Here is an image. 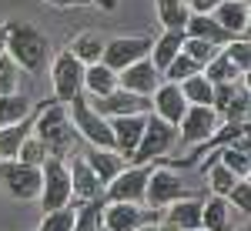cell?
Listing matches in <instances>:
<instances>
[{
    "mask_svg": "<svg viewBox=\"0 0 251 231\" xmlns=\"http://www.w3.org/2000/svg\"><path fill=\"white\" fill-rule=\"evenodd\" d=\"M3 47H7V20H0V54H3Z\"/></svg>",
    "mask_w": 251,
    "mask_h": 231,
    "instance_id": "7bdbcfd3",
    "label": "cell"
},
{
    "mask_svg": "<svg viewBox=\"0 0 251 231\" xmlns=\"http://www.w3.org/2000/svg\"><path fill=\"white\" fill-rule=\"evenodd\" d=\"M67 171H71V191H74V201H77V205L94 201V198H104V184H100V181H97V174L87 168V161L80 157V151L71 154Z\"/></svg>",
    "mask_w": 251,
    "mask_h": 231,
    "instance_id": "2e32d148",
    "label": "cell"
},
{
    "mask_svg": "<svg viewBox=\"0 0 251 231\" xmlns=\"http://www.w3.org/2000/svg\"><path fill=\"white\" fill-rule=\"evenodd\" d=\"M137 231H174V228H168V225H164V221L157 218V221H148V225H141Z\"/></svg>",
    "mask_w": 251,
    "mask_h": 231,
    "instance_id": "b9f144b4",
    "label": "cell"
},
{
    "mask_svg": "<svg viewBox=\"0 0 251 231\" xmlns=\"http://www.w3.org/2000/svg\"><path fill=\"white\" fill-rule=\"evenodd\" d=\"M177 87H181V94H184V101H188V104H208V107H211L214 84L201 74V71H198V74H191V77H184Z\"/></svg>",
    "mask_w": 251,
    "mask_h": 231,
    "instance_id": "4dcf8cb0",
    "label": "cell"
},
{
    "mask_svg": "<svg viewBox=\"0 0 251 231\" xmlns=\"http://www.w3.org/2000/svg\"><path fill=\"white\" fill-rule=\"evenodd\" d=\"M221 51L228 54V60H231V64L238 67V71H241V74H248V71H251V44H248V37H234V40H228Z\"/></svg>",
    "mask_w": 251,
    "mask_h": 231,
    "instance_id": "d590c367",
    "label": "cell"
},
{
    "mask_svg": "<svg viewBox=\"0 0 251 231\" xmlns=\"http://www.w3.org/2000/svg\"><path fill=\"white\" fill-rule=\"evenodd\" d=\"M214 3L218 0H188V7H191V14H211Z\"/></svg>",
    "mask_w": 251,
    "mask_h": 231,
    "instance_id": "ab89813d",
    "label": "cell"
},
{
    "mask_svg": "<svg viewBox=\"0 0 251 231\" xmlns=\"http://www.w3.org/2000/svg\"><path fill=\"white\" fill-rule=\"evenodd\" d=\"M50 87H54V101L60 104H67V101H74L77 94H84V67L87 64H80L67 47L57 51L54 57H50Z\"/></svg>",
    "mask_w": 251,
    "mask_h": 231,
    "instance_id": "52a82bcc",
    "label": "cell"
},
{
    "mask_svg": "<svg viewBox=\"0 0 251 231\" xmlns=\"http://www.w3.org/2000/svg\"><path fill=\"white\" fill-rule=\"evenodd\" d=\"M157 84H161V71H157L148 57H144V60H134V64H131V67H124V71H117V87L134 91V94L151 97Z\"/></svg>",
    "mask_w": 251,
    "mask_h": 231,
    "instance_id": "e0dca14e",
    "label": "cell"
},
{
    "mask_svg": "<svg viewBox=\"0 0 251 231\" xmlns=\"http://www.w3.org/2000/svg\"><path fill=\"white\" fill-rule=\"evenodd\" d=\"M211 107L218 121H248V107H251L248 77H238L231 84H214Z\"/></svg>",
    "mask_w": 251,
    "mask_h": 231,
    "instance_id": "30bf717a",
    "label": "cell"
},
{
    "mask_svg": "<svg viewBox=\"0 0 251 231\" xmlns=\"http://www.w3.org/2000/svg\"><path fill=\"white\" fill-rule=\"evenodd\" d=\"M40 211H57L74 205V191H71V171L64 157H47L40 164V194H37Z\"/></svg>",
    "mask_w": 251,
    "mask_h": 231,
    "instance_id": "5b68a950",
    "label": "cell"
},
{
    "mask_svg": "<svg viewBox=\"0 0 251 231\" xmlns=\"http://www.w3.org/2000/svg\"><path fill=\"white\" fill-rule=\"evenodd\" d=\"M47 157H50V151H47V144H44L40 137L27 134L24 141H20V148H17V161L30 164V168H40V164H44Z\"/></svg>",
    "mask_w": 251,
    "mask_h": 231,
    "instance_id": "d6a6232c",
    "label": "cell"
},
{
    "mask_svg": "<svg viewBox=\"0 0 251 231\" xmlns=\"http://www.w3.org/2000/svg\"><path fill=\"white\" fill-rule=\"evenodd\" d=\"M238 221H248L245 214H238L228 198L221 194H208L201 201V231H234Z\"/></svg>",
    "mask_w": 251,
    "mask_h": 231,
    "instance_id": "9a60e30c",
    "label": "cell"
},
{
    "mask_svg": "<svg viewBox=\"0 0 251 231\" xmlns=\"http://www.w3.org/2000/svg\"><path fill=\"white\" fill-rule=\"evenodd\" d=\"M181 51H184V54H188V57H191L194 64H198V67H204V64H208V60H211L214 54L221 51V47H218V44H211V40L184 37V47H181Z\"/></svg>",
    "mask_w": 251,
    "mask_h": 231,
    "instance_id": "8d00e7d4",
    "label": "cell"
},
{
    "mask_svg": "<svg viewBox=\"0 0 251 231\" xmlns=\"http://www.w3.org/2000/svg\"><path fill=\"white\" fill-rule=\"evenodd\" d=\"M191 194H198V191H191V188L184 184V178L174 171V168H168L164 161H154L151 178H148V188H144V205H148V208L164 211L168 205L181 201V198H191Z\"/></svg>",
    "mask_w": 251,
    "mask_h": 231,
    "instance_id": "8992f818",
    "label": "cell"
},
{
    "mask_svg": "<svg viewBox=\"0 0 251 231\" xmlns=\"http://www.w3.org/2000/svg\"><path fill=\"white\" fill-rule=\"evenodd\" d=\"M198 71H201V67H198V64H194V60L188 57L184 51H181V54H177V57H174L171 64L164 67V71H161V80H171V84H181L184 77L198 74Z\"/></svg>",
    "mask_w": 251,
    "mask_h": 231,
    "instance_id": "e575fe53",
    "label": "cell"
},
{
    "mask_svg": "<svg viewBox=\"0 0 251 231\" xmlns=\"http://www.w3.org/2000/svg\"><path fill=\"white\" fill-rule=\"evenodd\" d=\"M225 198L238 208V214H245V218L251 214V184H248V178H238V181L231 184V191L225 194Z\"/></svg>",
    "mask_w": 251,
    "mask_h": 231,
    "instance_id": "f35d334b",
    "label": "cell"
},
{
    "mask_svg": "<svg viewBox=\"0 0 251 231\" xmlns=\"http://www.w3.org/2000/svg\"><path fill=\"white\" fill-rule=\"evenodd\" d=\"M87 101H91V107H94L97 114H104L107 121L111 117H127V114H151V97L124 91V87H114L111 94L87 97Z\"/></svg>",
    "mask_w": 251,
    "mask_h": 231,
    "instance_id": "5bb4252c",
    "label": "cell"
},
{
    "mask_svg": "<svg viewBox=\"0 0 251 231\" xmlns=\"http://www.w3.org/2000/svg\"><path fill=\"white\" fill-rule=\"evenodd\" d=\"M80 157L87 161V168L97 174V181H100L104 188H107V181L124 168V157L117 151H107V148H87V151H80Z\"/></svg>",
    "mask_w": 251,
    "mask_h": 231,
    "instance_id": "7402d4cb",
    "label": "cell"
},
{
    "mask_svg": "<svg viewBox=\"0 0 251 231\" xmlns=\"http://www.w3.org/2000/svg\"><path fill=\"white\" fill-rule=\"evenodd\" d=\"M97 231H104V228H97Z\"/></svg>",
    "mask_w": 251,
    "mask_h": 231,
    "instance_id": "bcb514c9",
    "label": "cell"
},
{
    "mask_svg": "<svg viewBox=\"0 0 251 231\" xmlns=\"http://www.w3.org/2000/svg\"><path fill=\"white\" fill-rule=\"evenodd\" d=\"M218 124L221 121L214 114V107H208V104H188V111L177 121V141L188 144V148H198V144H204L214 134Z\"/></svg>",
    "mask_w": 251,
    "mask_h": 231,
    "instance_id": "7c38bea8",
    "label": "cell"
},
{
    "mask_svg": "<svg viewBox=\"0 0 251 231\" xmlns=\"http://www.w3.org/2000/svg\"><path fill=\"white\" fill-rule=\"evenodd\" d=\"M67 117H71V124H74L77 137H84L91 148H107V151H114L111 121H107L104 114H97L94 107H91L87 94H77L74 101H67Z\"/></svg>",
    "mask_w": 251,
    "mask_h": 231,
    "instance_id": "277c9868",
    "label": "cell"
},
{
    "mask_svg": "<svg viewBox=\"0 0 251 231\" xmlns=\"http://www.w3.org/2000/svg\"><path fill=\"white\" fill-rule=\"evenodd\" d=\"M37 111V107H34ZM30 124H34V114L17 121V124H7V128H0V161H10V157H17V148L20 141L30 134Z\"/></svg>",
    "mask_w": 251,
    "mask_h": 231,
    "instance_id": "f1b7e54d",
    "label": "cell"
},
{
    "mask_svg": "<svg viewBox=\"0 0 251 231\" xmlns=\"http://www.w3.org/2000/svg\"><path fill=\"white\" fill-rule=\"evenodd\" d=\"M30 134L40 137L47 144L50 157H71L74 154V144H77V131L67 117V104L60 101H40L37 111H34V124H30Z\"/></svg>",
    "mask_w": 251,
    "mask_h": 231,
    "instance_id": "7a4b0ae2",
    "label": "cell"
},
{
    "mask_svg": "<svg viewBox=\"0 0 251 231\" xmlns=\"http://www.w3.org/2000/svg\"><path fill=\"white\" fill-rule=\"evenodd\" d=\"M10 60L17 64L24 74L40 77L50 64V40L44 30H37L27 20H7V47Z\"/></svg>",
    "mask_w": 251,
    "mask_h": 231,
    "instance_id": "6da1fadb",
    "label": "cell"
},
{
    "mask_svg": "<svg viewBox=\"0 0 251 231\" xmlns=\"http://www.w3.org/2000/svg\"><path fill=\"white\" fill-rule=\"evenodd\" d=\"M211 17L231 34V37H248V27H251V10L245 0H218L211 10Z\"/></svg>",
    "mask_w": 251,
    "mask_h": 231,
    "instance_id": "ffe728a7",
    "label": "cell"
},
{
    "mask_svg": "<svg viewBox=\"0 0 251 231\" xmlns=\"http://www.w3.org/2000/svg\"><path fill=\"white\" fill-rule=\"evenodd\" d=\"M0 181H3V188H7L10 198H17V201H37L40 168H30V164L17 161V157H10V161H0Z\"/></svg>",
    "mask_w": 251,
    "mask_h": 231,
    "instance_id": "8fae6325",
    "label": "cell"
},
{
    "mask_svg": "<svg viewBox=\"0 0 251 231\" xmlns=\"http://www.w3.org/2000/svg\"><path fill=\"white\" fill-rule=\"evenodd\" d=\"M151 44H154V37H111V40H104L100 64H107L111 71H124L134 60L148 57L151 54Z\"/></svg>",
    "mask_w": 251,
    "mask_h": 231,
    "instance_id": "4fadbf2b",
    "label": "cell"
},
{
    "mask_svg": "<svg viewBox=\"0 0 251 231\" xmlns=\"http://www.w3.org/2000/svg\"><path fill=\"white\" fill-rule=\"evenodd\" d=\"M67 51L80 60V64H97L100 60V51H104V37L97 30H80L77 37L67 44Z\"/></svg>",
    "mask_w": 251,
    "mask_h": 231,
    "instance_id": "83f0119b",
    "label": "cell"
},
{
    "mask_svg": "<svg viewBox=\"0 0 251 231\" xmlns=\"http://www.w3.org/2000/svg\"><path fill=\"white\" fill-rule=\"evenodd\" d=\"M91 3H97V7H104V10H114L117 0H91Z\"/></svg>",
    "mask_w": 251,
    "mask_h": 231,
    "instance_id": "ee69618b",
    "label": "cell"
},
{
    "mask_svg": "<svg viewBox=\"0 0 251 231\" xmlns=\"http://www.w3.org/2000/svg\"><path fill=\"white\" fill-rule=\"evenodd\" d=\"M161 211L148 205H131V201H104L100 211V228L104 231H137L148 221H157Z\"/></svg>",
    "mask_w": 251,
    "mask_h": 231,
    "instance_id": "9c48e42d",
    "label": "cell"
},
{
    "mask_svg": "<svg viewBox=\"0 0 251 231\" xmlns=\"http://www.w3.org/2000/svg\"><path fill=\"white\" fill-rule=\"evenodd\" d=\"M144 117L148 114H127V117H111V134H114V151L127 161L134 154L141 131H144Z\"/></svg>",
    "mask_w": 251,
    "mask_h": 231,
    "instance_id": "44dd1931",
    "label": "cell"
},
{
    "mask_svg": "<svg viewBox=\"0 0 251 231\" xmlns=\"http://www.w3.org/2000/svg\"><path fill=\"white\" fill-rule=\"evenodd\" d=\"M181 47H184V30H164L161 37L151 44V54H148V60L154 64L157 71H164L168 64H171L177 54H181Z\"/></svg>",
    "mask_w": 251,
    "mask_h": 231,
    "instance_id": "d4e9b609",
    "label": "cell"
},
{
    "mask_svg": "<svg viewBox=\"0 0 251 231\" xmlns=\"http://www.w3.org/2000/svg\"><path fill=\"white\" fill-rule=\"evenodd\" d=\"M154 10H157V24L164 30H184V24L191 17V7L184 0H154Z\"/></svg>",
    "mask_w": 251,
    "mask_h": 231,
    "instance_id": "484cf974",
    "label": "cell"
},
{
    "mask_svg": "<svg viewBox=\"0 0 251 231\" xmlns=\"http://www.w3.org/2000/svg\"><path fill=\"white\" fill-rule=\"evenodd\" d=\"M201 74L208 77L211 84H231V80H238V77H248V74H241L231 60H228V54H225V51H218V54H214L204 67H201Z\"/></svg>",
    "mask_w": 251,
    "mask_h": 231,
    "instance_id": "f546056e",
    "label": "cell"
},
{
    "mask_svg": "<svg viewBox=\"0 0 251 231\" xmlns=\"http://www.w3.org/2000/svg\"><path fill=\"white\" fill-rule=\"evenodd\" d=\"M177 144V124H168L164 117L148 114L144 117V131L137 141L134 154L127 157V164H151V161H164L171 148Z\"/></svg>",
    "mask_w": 251,
    "mask_h": 231,
    "instance_id": "3957f363",
    "label": "cell"
},
{
    "mask_svg": "<svg viewBox=\"0 0 251 231\" xmlns=\"http://www.w3.org/2000/svg\"><path fill=\"white\" fill-rule=\"evenodd\" d=\"M184 3H188V0H184Z\"/></svg>",
    "mask_w": 251,
    "mask_h": 231,
    "instance_id": "7dc6e473",
    "label": "cell"
},
{
    "mask_svg": "<svg viewBox=\"0 0 251 231\" xmlns=\"http://www.w3.org/2000/svg\"><path fill=\"white\" fill-rule=\"evenodd\" d=\"M234 231H251V228H248V221H241V225H238Z\"/></svg>",
    "mask_w": 251,
    "mask_h": 231,
    "instance_id": "f6af8a7d",
    "label": "cell"
},
{
    "mask_svg": "<svg viewBox=\"0 0 251 231\" xmlns=\"http://www.w3.org/2000/svg\"><path fill=\"white\" fill-rule=\"evenodd\" d=\"M100 211H104V198L74 205V225H71V231H97L100 228Z\"/></svg>",
    "mask_w": 251,
    "mask_h": 231,
    "instance_id": "1f68e13d",
    "label": "cell"
},
{
    "mask_svg": "<svg viewBox=\"0 0 251 231\" xmlns=\"http://www.w3.org/2000/svg\"><path fill=\"white\" fill-rule=\"evenodd\" d=\"M201 201H204L201 194L181 198L161 211V221L174 231H201Z\"/></svg>",
    "mask_w": 251,
    "mask_h": 231,
    "instance_id": "ac0fdd59",
    "label": "cell"
},
{
    "mask_svg": "<svg viewBox=\"0 0 251 231\" xmlns=\"http://www.w3.org/2000/svg\"><path fill=\"white\" fill-rule=\"evenodd\" d=\"M184 111H188V101L181 94V87L171 84V80H161L154 87V94H151V114L164 117L168 124H177Z\"/></svg>",
    "mask_w": 251,
    "mask_h": 231,
    "instance_id": "d6986e66",
    "label": "cell"
},
{
    "mask_svg": "<svg viewBox=\"0 0 251 231\" xmlns=\"http://www.w3.org/2000/svg\"><path fill=\"white\" fill-rule=\"evenodd\" d=\"M151 164H124L121 171L107 181L104 188V201H131V205H144V188L151 178Z\"/></svg>",
    "mask_w": 251,
    "mask_h": 231,
    "instance_id": "ba28073f",
    "label": "cell"
},
{
    "mask_svg": "<svg viewBox=\"0 0 251 231\" xmlns=\"http://www.w3.org/2000/svg\"><path fill=\"white\" fill-rule=\"evenodd\" d=\"M184 37H198V40H211L218 47H225L228 40H234L211 14H191L188 24H184Z\"/></svg>",
    "mask_w": 251,
    "mask_h": 231,
    "instance_id": "603a6c76",
    "label": "cell"
},
{
    "mask_svg": "<svg viewBox=\"0 0 251 231\" xmlns=\"http://www.w3.org/2000/svg\"><path fill=\"white\" fill-rule=\"evenodd\" d=\"M20 71L17 64L10 60V54H0V94H20Z\"/></svg>",
    "mask_w": 251,
    "mask_h": 231,
    "instance_id": "836d02e7",
    "label": "cell"
},
{
    "mask_svg": "<svg viewBox=\"0 0 251 231\" xmlns=\"http://www.w3.org/2000/svg\"><path fill=\"white\" fill-rule=\"evenodd\" d=\"M71 225H74V205L57 208V211H44L37 231H71Z\"/></svg>",
    "mask_w": 251,
    "mask_h": 231,
    "instance_id": "74e56055",
    "label": "cell"
},
{
    "mask_svg": "<svg viewBox=\"0 0 251 231\" xmlns=\"http://www.w3.org/2000/svg\"><path fill=\"white\" fill-rule=\"evenodd\" d=\"M44 3H50V7H60V10H71V7H87L91 0H44Z\"/></svg>",
    "mask_w": 251,
    "mask_h": 231,
    "instance_id": "60d3db41",
    "label": "cell"
},
{
    "mask_svg": "<svg viewBox=\"0 0 251 231\" xmlns=\"http://www.w3.org/2000/svg\"><path fill=\"white\" fill-rule=\"evenodd\" d=\"M117 87V71H111L107 64H87L84 67V94L87 97H104Z\"/></svg>",
    "mask_w": 251,
    "mask_h": 231,
    "instance_id": "cb8c5ba5",
    "label": "cell"
},
{
    "mask_svg": "<svg viewBox=\"0 0 251 231\" xmlns=\"http://www.w3.org/2000/svg\"><path fill=\"white\" fill-rule=\"evenodd\" d=\"M34 101L27 94H0V128H7V124H17L24 117L34 114Z\"/></svg>",
    "mask_w": 251,
    "mask_h": 231,
    "instance_id": "4316f807",
    "label": "cell"
}]
</instances>
